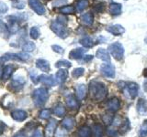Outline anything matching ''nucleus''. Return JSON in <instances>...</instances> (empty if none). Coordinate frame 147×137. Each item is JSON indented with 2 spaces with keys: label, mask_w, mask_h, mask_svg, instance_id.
<instances>
[{
  "label": "nucleus",
  "mask_w": 147,
  "mask_h": 137,
  "mask_svg": "<svg viewBox=\"0 0 147 137\" xmlns=\"http://www.w3.org/2000/svg\"><path fill=\"white\" fill-rule=\"evenodd\" d=\"M81 20L85 25L91 26L92 24H93V22H94V17L90 12H87V13H85L84 15H82Z\"/></svg>",
  "instance_id": "4be33fe9"
},
{
  "label": "nucleus",
  "mask_w": 147,
  "mask_h": 137,
  "mask_svg": "<svg viewBox=\"0 0 147 137\" xmlns=\"http://www.w3.org/2000/svg\"><path fill=\"white\" fill-rule=\"evenodd\" d=\"M65 102H66V105L71 109H77L79 107V103L76 100V97L72 94H69L67 97L65 98Z\"/></svg>",
  "instance_id": "aec40b11"
},
{
  "label": "nucleus",
  "mask_w": 147,
  "mask_h": 137,
  "mask_svg": "<svg viewBox=\"0 0 147 137\" xmlns=\"http://www.w3.org/2000/svg\"><path fill=\"white\" fill-rule=\"evenodd\" d=\"M52 49H53V51L57 52V53H60V54H63V51H64L62 47H60V46H58V45H53L52 46Z\"/></svg>",
  "instance_id": "79ce46f5"
},
{
  "label": "nucleus",
  "mask_w": 147,
  "mask_h": 137,
  "mask_svg": "<svg viewBox=\"0 0 147 137\" xmlns=\"http://www.w3.org/2000/svg\"><path fill=\"white\" fill-rule=\"evenodd\" d=\"M51 29L62 39H65L68 36V31L66 29V27H64L63 24L58 22L57 20H54L52 22V24H51Z\"/></svg>",
  "instance_id": "20e7f679"
},
{
  "label": "nucleus",
  "mask_w": 147,
  "mask_h": 137,
  "mask_svg": "<svg viewBox=\"0 0 147 137\" xmlns=\"http://www.w3.org/2000/svg\"><path fill=\"white\" fill-rule=\"evenodd\" d=\"M13 1H14V0H13ZM15 1H18V0H15Z\"/></svg>",
  "instance_id": "603ef678"
},
{
  "label": "nucleus",
  "mask_w": 147,
  "mask_h": 137,
  "mask_svg": "<svg viewBox=\"0 0 147 137\" xmlns=\"http://www.w3.org/2000/svg\"><path fill=\"white\" fill-rule=\"evenodd\" d=\"M109 11L114 16L119 15L121 12V5L119 3H111L109 5Z\"/></svg>",
  "instance_id": "393cba45"
},
{
  "label": "nucleus",
  "mask_w": 147,
  "mask_h": 137,
  "mask_svg": "<svg viewBox=\"0 0 147 137\" xmlns=\"http://www.w3.org/2000/svg\"><path fill=\"white\" fill-rule=\"evenodd\" d=\"M76 96L79 100H83L86 98V92H87V88L86 86L84 84H79L76 86Z\"/></svg>",
  "instance_id": "6ab92c4d"
},
{
  "label": "nucleus",
  "mask_w": 147,
  "mask_h": 137,
  "mask_svg": "<svg viewBox=\"0 0 147 137\" xmlns=\"http://www.w3.org/2000/svg\"><path fill=\"white\" fill-rule=\"evenodd\" d=\"M51 113H52L51 110H49V109H43V110H41L40 112V118L43 119V120L49 119L51 117Z\"/></svg>",
  "instance_id": "2f4dec72"
},
{
  "label": "nucleus",
  "mask_w": 147,
  "mask_h": 137,
  "mask_svg": "<svg viewBox=\"0 0 147 137\" xmlns=\"http://www.w3.org/2000/svg\"><path fill=\"white\" fill-rule=\"evenodd\" d=\"M13 137H27L26 135H25V134L24 132H17V134L14 135Z\"/></svg>",
  "instance_id": "49530a36"
},
{
  "label": "nucleus",
  "mask_w": 147,
  "mask_h": 137,
  "mask_svg": "<svg viewBox=\"0 0 147 137\" xmlns=\"http://www.w3.org/2000/svg\"><path fill=\"white\" fill-rule=\"evenodd\" d=\"M78 137H91L92 132L88 126H82L78 130Z\"/></svg>",
  "instance_id": "b1692460"
},
{
  "label": "nucleus",
  "mask_w": 147,
  "mask_h": 137,
  "mask_svg": "<svg viewBox=\"0 0 147 137\" xmlns=\"http://www.w3.org/2000/svg\"><path fill=\"white\" fill-rule=\"evenodd\" d=\"M103 121L107 123V124H109V123H111L113 121V115H110V114H105V115H103Z\"/></svg>",
  "instance_id": "58836bf2"
},
{
  "label": "nucleus",
  "mask_w": 147,
  "mask_h": 137,
  "mask_svg": "<svg viewBox=\"0 0 147 137\" xmlns=\"http://www.w3.org/2000/svg\"><path fill=\"white\" fill-rule=\"evenodd\" d=\"M61 12L63 14H72L75 12V7L73 6H65L61 8Z\"/></svg>",
  "instance_id": "c9c22d12"
},
{
  "label": "nucleus",
  "mask_w": 147,
  "mask_h": 137,
  "mask_svg": "<svg viewBox=\"0 0 147 137\" xmlns=\"http://www.w3.org/2000/svg\"><path fill=\"white\" fill-rule=\"evenodd\" d=\"M146 136H147V121H144L139 131V137H146Z\"/></svg>",
  "instance_id": "473e14b6"
},
{
  "label": "nucleus",
  "mask_w": 147,
  "mask_h": 137,
  "mask_svg": "<svg viewBox=\"0 0 147 137\" xmlns=\"http://www.w3.org/2000/svg\"><path fill=\"white\" fill-rule=\"evenodd\" d=\"M80 44L85 48H91L94 46V42H93V39L90 37H85L80 39Z\"/></svg>",
  "instance_id": "bb28decb"
},
{
  "label": "nucleus",
  "mask_w": 147,
  "mask_h": 137,
  "mask_svg": "<svg viewBox=\"0 0 147 137\" xmlns=\"http://www.w3.org/2000/svg\"><path fill=\"white\" fill-rule=\"evenodd\" d=\"M36 67L40 68V70H42L44 72H48L50 71V63L48 61L43 59H40L36 61Z\"/></svg>",
  "instance_id": "dca6fc26"
},
{
  "label": "nucleus",
  "mask_w": 147,
  "mask_h": 137,
  "mask_svg": "<svg viewBox=\"0 0 147 137\" xmlns=\"http://www.w3.org/2000/svg\"><path fill=\"white\" fill-rule=\"evenodd\" d=\"M30 80H32L33 83L37 84V83H39V82H40V76L37 75L34 70H31V72H30Z\"/></svg>",
  "instance_id": "4c0bfd02"
},
{
  "label": "nucleus",
  "mask_w": 147,
  "mask_h": 137,
  "mask_svg": "<svg viewBox=\"0 0 147 137\" xmlns=\"http://www.w3.org/2000/svg\"><path fill=\"white\" fill-rule=\"evenodd\" d=\"M107 31H109V33H111L114 36H119L125 32V29L121 25L116 24V25L107 27Z\"/></svg>",
  "instance_id": "1a4fd4ad"
},
{
  "label": "nucleus",
  "mask_w": 147,
  "mask_h": 137,
  "mask_svg": "<svg viewBox=\"0 0 147 137\" xmlns=\"http://www.w3.org/2000/svg\"><path fill=\"white\" fill-rule=\"evenodd\" d=\"M35 44L33 42H30V41H29V42H26L24 45H23L22 47V50L24 52H30V51H33V50L35 49Z\"/></svg>",
  "instance_id": "c85d7f7f"
},
{
  "label": "nucleus",
  "mask_w": 147,
  "mask_h": 137,
  "mask_svg": "<svg viewBox=\"0 0 147 137\" xmlns=\"http://www.w3.org/2000/svg\"><path fill=\"white\" fill-rule=\"evenodd\" d=\"M108 49L111 56L117 61H121L124 56V48L119 42H114L110 44Z\"/></svg>",
  "instance_id": "7ed1b4c3"
},
{
  "label": "nucleus",
  "mask_w": 147,
  "mask_h": 137,
  "mask_svg": "<svg viewBox=\"0 0 147 137\" xmlns=\"http://www.w3.org/2000/svg\"><path fill=\"white\" fill-rule=\"evenodd\" d=\"M31 137H43L42 131H41L40 129H37V130L33 132V134L31 135Z\"/></svg>",
  "instance_id": "37998d69"
},
{
  "label": "nucleus",
  "mask_w": 147,
  "mask_h": 137,
  "mask_svg": "<svg viewBox=\"0 0 147 137\" xmlns=\"http://www.w3.org/2000/svg\"><path fill=\"white\" fill-rule=\"evenodd\" d=\"M7 10H8V7H7V6L6 5V3L0 1V14L7 13Z\"/></svg>",
  "instance_id": "ea45409f"
},
{
  "label": "nucleus",
  "mask_w": 147,
  "mask_h": 137,
  "mask_svg": "<svg viewBox=\"0 0 147 137\" xmlns=\"http://www.w3.org/2000/svg\"><path fill=\"white\" fill-rule=\"evenodd\" d=\"M25 83V79L20 76H15L13 80L8 85L9 89L13 91H18L23 88V85Z\"/></svg>",
  "instance_id": "39448f33"
},
{
  "label": "nucleus",
  "mask_w": 147,
  "mask_h": 137,
  "mask_svg": "<svg viewBox=\"0 0 147 137\" xmlns=\"http://www.w3.org/2000/svg\"><path fill=\"white\" fill-rule=\"evenodd\" d=\"M14 70H15V67L13 65H7L5 66L3 68V76L2 79L4 80H7L8 79H10V77L12 76Z\"/></svg>",
  "instance_id": "412c9836"
},
{
  "label": "nucleus",
  "mask_w": 147,
  "mask_h": 137,
  "mask_svg": "<svg viewBox=\"0 0 147 137\" xmlns=\"http://www.w3.org/2000/svg\"><path fill=\"white\" fill-rule=\"evenodd\" d=\"M2 76H3V70L1 68H0V79L2 78Z\"/></svg>",
  "instance_id": "8fccbe9b"
},
{
  "label": "nucleus",
  "mask_w": 147,
  "mask_h": 137,
  "mask_svg": "<svg viewBox=\"0 0 147 137\" xmlns=\"http://www.w3.org/2000/svg\"><path fill=\"white\" fill-rule=\"evenodd\" d=\"M95 137H102L104 134V128L101 124H96L94 130Z\"/></svg>",
  "instance_id": "c756f323"
},
{
  "label": "nucleus",
  "mask_w": 147,
  "mask_h": 137,
  "mask_svg": "<svg viewBox=\"0 0 147 137\" xmlns=\"http://www.w3.org/2000/svg\"><path fill=\"white\" fill-rule=\"evenodd\" d=\"M86 51V49H82V48L75 49L69 53V58L72 59H79L82 57H84V53Z\"/></svg>",
  "instance_id": "2eb2a0df"
},
{
  "label": "nucleus",
  "mask_w": 147,
  "mask_h": 137,
  "mask_svg": "<svg viewBox=\"0 0 147 137\" xmlns=\"http://www.w3.org/2000/svg\"><path fill=\"white\" fill-rule=\"evenodd\" d=\"M53 112L55 114L56 116H63L65 114V108L63 107V105L62 104H57L56 106L54 107V109L53 110Z\"/></svg>",
  "instance_id": "a878e982"
},
{
  "label": "nucleus",
  "mask_w": 147,
  "mask_h": 137,
  "mask_svg": "<svg viewBox=\"0 0 147 137\" xmlns=\"http://www.w3.org/2000/svg\"><path fill=\"white\" fill-rule=\"evenodd\" d=\"M68 3V0H53L52 2V6L53 7H62L66 5Z\"/></svg>",
  "instance_id": "e433bc0d"
},
{
  "label": "nucleus",
  "mask_w": 147,
  "mask_h": 137,
  "mask_svg": "<svg viewBox=\"0 0 147 137\" xmlns=\"http://www.w3.org/2000/svg\"><path fill=\"white\" fill-rule=\"evenodd\" d=\"M56 126H57L56 121L55 120L51 121L45 128V137H53V134H54V131L56 129Z\"/></svg>",
  "instance_id": "ddd939ff"
},
{
  "label": "nucleus",
  "mask_w": 147,
  "mask_h": 137,
  "mask_svg": "<svg viewBox=\"0 0 147 137\" xmlns=\"http://www.w3.org/2000/svg\"><path fill=\"white\" fill-rule=\"evenodd\" d=\"M126 90H127L128 94L131 96V98L133 99V98H135L138 94L139 86L136 83H134V82H128V83H126Z\"/></svg>",
  "instance_id": "6e6552de"
},
{
  "label": "nucleus",
  "mask_w": 147,
  "mask_h": 137,
  "mask_svg": "<svg viewBox=\"0 0 147 137\" xmlns=\"http://www.w3.org/2000/svg\"><path fill=\"white\" fill-rule=\"evenodd\" d=\"M101 73L107 78H114L115 77V67L111 63H104L100 66Z\"/></svg>",
  "instance_id": "423d86ee"
},
{
  "label": "nucleus",
  "mask_w": 147,
  "mask_h": 137,
  "mask_svg": "<svg viewBox=\"0 0 147 137\" xmlns=\"http://www.w3.org/2000/svg\"><path fill=\"white\" fill-rule=\"evenodd\" d=\"M145 41H146V43H147V39H145Z\"/></svg>",
  "instance_id": "3c124183"
},
{
  "label": "nucleus",
  "mask_w": 147,
  "mask_h": 137,
  "mask_svg": "<svg viewBox=\"0 0 147 137\" xmlns=\"http://www.w3.org/2000/svg\"><path fill=\"white\" fill-rule=\"evenodd\" d=\"M137 112L141 115H145L147 113V102L144 99H140L137 102Z\"/></svg>",
  "instance_id": "a211bd4d"
},
{
  "label": "nucleus",
  "mask_w": 147,
  "mask_h": 137,
  "mask_svg": "<svg viewBox=\"0 0 147 137\" xmlns=\"http://www.w3.org/2000/svg\"><path fill=\"white\" fill-rule=\"evenodd\" d=\"M40 82L49 87L54 86L57 83V81L53 78V76H48V75H40Z\"/></svg>",
  "instance_id": "f8f14e48"
},
{
  "label": "nucleus",
  "mask_w": 147,
  "mask_h": 137,
  "mask_svg": "<svg viewBox=\"0 0 147 137\" xmlns=\"http://www.w3.org/2000/svg\"><path fill=\"white\" fill-rule=\"evenodd\" d=\"M14 7H17V8H20V9H21V8H23L25 6H24V3H20L18 5H15L14 4V6H13Z\"/></svg>",
  "instance_id": "de8ad7c7"
},
{
  "label": "nucleus",
  "mask_w": 147,
  "mask_h": 137,
  "mask_svg": "<svg viewBox=\"0 0 147 137\" xmlns=\"http://www.w3.org/2000/svg\"><path fill=\"white\" fill-rule=\"evenodd\" d=\"M32 97H33V100L36 106H42L48 100V90L45 88H39L33 91Z\"/></svg>",
  "instance_id": "f03ea898"
},
{
  "label": "nucleus",
  "mask_w": 147,
  "mask_h": 137,
  "mask_svg": "<svg viewBox=\"0 0 147 137\" xmlns=\"http://www.w3.org/2000/svg\"><path fill=\"white\" fill-rule=\"evenodd\" d=\"M119 106H121V102H119V99L117 98L110 99L107 102V104H106V107L110 112H117L119 109Z\"/></svg>",
  "instance_id": "9b49d317"
},
{
  "label": "nucleus",
  "mask_w": 147,
  "mask_h": 137,
  "mask_svg": "<svg viewBox=\"0 0 147 137\" xmlns=\"http://www.w3.org/2000/svg\"><path fill=\"white\" fill-rule=\"evenodd\" d=\"M89 2L87 0H80L76 4V10L78 12H83L86 8L88 7Z\"/></svg>",
  "instance_id": "cd10ccee"
},
{
  "label": "nucleus",
  "mask_w": 147,
  "mask_h": 137,
  "mask_svg": "<svg viewBox=\"0 0 147 137\" xmlns=\"http://www.w3.org/2000/svg\"><path fill=\"white\" fill-rule=\"evenodd\" d=\"M68 78V72L66 70H63V68H61L59 70L55 75V80H56L57 83L59 84H63V82H65V80Z\"/></svg>",
  "instance_id": "4468645a"
},
{
  "label": "nucleus",
  "mask_w": 147,
  "mask_h": 137,
  "mask_svg": "<svg viewBox=\"0 0 147 137\" xmlns=\"http://www.w3.org/2000/svg\"><path fill=\"white\" fill-rule=\"evenodd\" d=\"M63 127L65 128L66 130H71L72 128L75 126V119L72 117H66L64 118L62 122Z\"/></svg>",
  "instance_id": "5701e85b"
},
{
  "label": "nucleus",
  "mask_w": 147,
  "mask_h": 137,
  "mask_svg": "<svg viewBox=\"0 0 147 137\" xmlns=\"http://www.w3.org/2000/svg\"><path fill=\"white\" fill-rule=\"evenodd\" d=\"M6 127H7V125L5 124V123L2 121H0V134H3L5 129H6Z\"/></svg>",
  "instance_id": "c03bdc74"
},
{
  "label": "nucleus",
  "mask_w": 147,
  "mask_h": 137,
  "mask_svg": "<svg viewBox=\"0 0 147 137\" xmlns=\"http://www.w3.org/2000/svg\"><path fill=\"white\" fill-rule=\"evenodd\" d=\"M29 4L30 7L38 14V15H43L45 13V7L39 0H29Z\"/></svg>",
  "instance_id": "0eeeda50"
},
{
  "label": "nucleus",
  "mask_w": 147,
  "mask_h": 137,
  "mask_svg": "<svg viewBox=\"0 0 147 137\" xmlns=\"http://www.w3.org/2000/svg\"><path fill=\"white\" fill-rule=\"evenodd\" d=\"M145 78H146V79H145V80L144 82V90L147 92V77H145Z\"/></svg>",
  "instance_id": "09e8293b"
},
{
  "label": "nucleus",
  "mask_w": 147,
  "mask_h": 137,
  "mask_svg": "<svg viewBox=\"0 0 147 137\" xmlns=\"http://www.w3.org/2000/svg\"><path fill=\"white\" fill-rule=\"evenodd\" d=\"M72 66L71 62H69L68 61H64V59H62V61H59L55 64V67L60 68V67H65V68H70Z\"/></svg>",
  "instance_id": "72a5a7b5"
},
{
  "label": "nucleus",
  "mask_w": 147,
  "mask_h": 137,
  "mask_svg": "<svg viewBox=\"0 0 147 137\" xmlns=\"http://www.w3.org/2000/svg\"><path fill=\"white\" fill-rule=\"evenodd\" d=\"M84 72H85V70L83 68H75V70H74L72 75L74 78H79L84 74Z\"/></svg>",
  "instance_id": "f704fd0d"
},
{
  "label": "nucleus",
  "mask_w": 147,
  "mask_h": 137,
  "mask_svg": "<svg viewBox=\"0 0 147 137\" xmlns=\"http://www.w3.org/2000/svg\"><path fill=\"white\" fill-rule=\"evenodd\" d=\"M96 56L98 59H102V61H104L105 62H109V61H110L109 50L105 49H98V51L96 53Z\"/></svg>",
  "instance_id": "f3484780"
},
{
  "label": "nucleus",
  "mask_w": 147,
  "mask_h": 137,
  "mask_svg": "<svg viewBox=\"0 0 147 137\" xmlns=\"http://www.w3.org/2000/svg\"><path fill=\"white\" fill-rule=\"evenodd\" d=\"M89 91L95 100H102L107 95V87L99 81L93 80L89 84Z\"/></svg>",
  "instance_id": "f257e3e1"
},
{
  "label": "nucleus",
  "mask_w": 147,
  "mask_h": 137,
  "mask_svg": "<svg viewBox=\"0 0 147 137\" xmlns=\"http://www.w3.org/2000/svg\"><path fill=\"white\" fill-rule=\"evenodd\" d=\"M83 59H84V61H89L93 59V56H92V55H86V56L83 57Z\"/></svg>",
  "instance_id": "a18cd8bd"
},
{
  "label": "nucleus",
  "mask_w": 147,
  "mask_h": 137,
  "mask_svg": "<svg viewBox=\"0 0 147 137\" xmlns=\"http://www.w3.org/2000/svg\"><path fill=\"white\" fill-rule=\"evenodd\" d=\"M40 30L37 27H32L31 29H30V37L33 39H39V37H40Z\"/></svg>",
  "instance_id": "7c9ffc66"
},
{
  "label": "nucleus",
  "mask_w": 147,
  "mask_h": 137,
  "mask_svg": "<svg viewBox=\"0 0 147 137\" xmlns=\"http://www.w3.org/2000/svg\"><path fill=\"white\" fill-rule=\"evenodd\" d=\"M11 115L14 120L17 122H23L28 117L27 112L25 111H23V110H15V111L12 112Z\"/></svg>",
  "instance_id": "9d476101"
},
{
  "label": "nucleus",
  "mask_w": 147,
  "mask_h": 137,
  "mask_svg": "<svg viewBox=\"0 0 147 137\" xmlns=\"http://www.w3.org/2000/svg\"><path fill=\"white\" fill-rule=\"evenodd\" d=\"M119 134V132L114 129H108L107 130V135L109 137H117Z\"/></svg>",
  "instance_id": "a19ab883"
}]
</instances>
